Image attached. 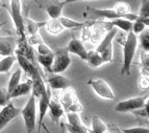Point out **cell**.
Segmentation results:
<instances>
[{
  "instance_id": "cell-15",
  "label": "cell",
  "mask_w": 149,
  "mask_h": 133,
  "mask_svg": "<svg viewBox=\"0 0 149 133\" xmlns=\"http://www.w3.org/2000/svg\"><path fill=\"white\" fill-rule=\"evenodd\" d=\"M86 62L88 63V65L90 67L92 68H97L99 67V66H101L102 64H104L101 55L99 53H97L96 50H89L88 51Z\"/></svg>"
},
{
  "instance_id": "cell-19",
  "label": "cell",
  "mask_w": 149,
  "mask_h": 133,
  "mask_svg": "<svg viewBox=\"0 0 149 133\" xmlns=\"http://www.w3.org/2000/svg\"><path fill=\"white\" fill-rule=\"evenodd\" d=\"M93 11H94V13L98 17L109 19V20H114V19H118V18H123V16L118 14L114 8H112V10H99V8H94Z\"/></svg>"
},
{
  "instance_id": "cell-20",
  "label": "cell",
  "mask_w": 149,
  "mask_h": 133,
  "mask_svg": "<svg viewBox=\"0 0 149 133\" xmlns=\"http://www.w3.org/2000/svg\"><path fill=\"white\" fill-rule=\"evenodd\" d=\"M46 22H35V21L30 20L28 18L25 19L24 18V28H25V33L29 34V35H36L39 32V28L45 25Z\"/></svg>"
},
{
  "instance_id": "cell-6",
  "label": "cell",
  "mask_w": 149,
  "mask_h": 133,
  "mask_svg": "<svg viewBox=\"0 0 149 133\" xmlns=\"http://www.w3.org/2000/svg\"><path fill=\"white\" fill-rule=\"evenodd\" d=\"M88 85H90L91 87L94 89L95 92L98 94L99 96L107 100H114L115 94L113 92L112 88L109 87V84L105 81L101 80H89L88 81Z\"/></svg>"
},
{
  "instance_id": "cell-14",
  "label": "cell",
  "mask_w": 149,
  "mask_h": 133,
  "mask_svg": "<svg viewBox=\"0 0 149 133\" xmlns=\"http://www.w3.org/2000/svg\"><path fill=\"white\" fill-rule=\"evenodd\" d=\"M76 102H78V100H77V96L75 94L74 90L71 87L66 88L63 92L62 96H61V104H62L65 110H68L70 106L76 103Z\"/></svg>"
},
{
  "instance_id": "cell-5",
  "label": "cell",
  "mask_w": 149,
  "mask_h": 133,
  "mask_svg": "<svg viewBox=\"0 0 149 133\" xmlns=\"http://www.w3.org/2000/svg\"><path fill=\"white\" fill-rule=\"evenodd\" d=\"M147 99H148V93H146L145 96H137V98H132L129 100L122 101L120 103H118L116 105V112H132L134 110H137L142 107H144V105L146 104Z\"/></svg>"
},
{
  "instance_id": "cell-23",
  "label": "cell",
  "mask_w": 149,
  "mask_h": 133,
  "mask_svg": "<svg viewBox=\"0 0 149 133\" xmlns=\"http://www.w3.org/2000/svg\"><path fill=\"white\" fill-rule=\"evenodd\" d=\"M16 59V56H8L4 57L2 60L0 61V73H8L10 72V68L13 67Z\"/></svg>"
},
{
  "instance_id": "cell-33",
  "label": "cell",
  "mask_w": 149,
  "mask_h": 133,
  "mask_svg": "<svg viewBox=\"0 0 149 133\" xmlns=\"http://www.w3.org/2000/svg\"><path fill=\"white\" fill-rule=\"evenodd\" d=\"M140 42H141V46L143 50L145 51H149V32H142L141 36H140Z\"/></svg>"
},
{
  "instance_id": "cell-7",
  "label": "cell",
  "mask_w": 149,
  "mask_h": 133,
  "mask_svg": "<svg viewBox=\"0 0 149 133\" xmlns=\"http://www.w3.org/2000/svg\"><path fill=\"white\" fill-rule=\"evenodd\" d=\"M51 89L49 86L46 87V90L39 96V125H38V133H40L41 128H42L43 120L45 118V114L48 110V105L51 100Z\"/></svg>"
},
{
  "instance_id": "cell-21",
  "label": "cell",
  "mask_w": 149,
  "mask_h": 133,
  "mask_svg": "<svg viewBox=\"0 0 149 133\" xmlns=\"http://www.w3.org/2000/svg\"><path fill=\"white\" fill-rule=\"evenodd\" d=\"M105 131H107V126L97 115L93 116L92 129H89L88 133H104Z\"/></svg>"
},
{
  "instance_id": "cell-42",
  "label": "cell",
  "mask_w": 149,
  "mask_h": 133,
  "mask_svg": "<svg viewBox=\"0 0 149 133\" xmlns=\"http://www.w3.org/2000/svg\"><path fill=\"white\" fill-rule=\"evenodd\" d=\"M3 24H4V23H0V28H1V26H2Z\"/></svg>"
},
{
  "instance_id": "cell-17",
  "label": "cell",
  "mask_w": 149,
  "mask_h": 133,
  "mask_svg": "<svg viewBox=\"0 0 149 133\" xmlns=\"http://www.w3.org/2000/svg\"><path fill=\"white\" fill-rule=\"evenodd\" d=\"M45 26H46L48 33L52 34V35H58L65 30L64 26L58 21V19H50V20L46 21Z\"/></svg>"
},
{
  "instance_id": "cell-4",
  "label": "cell",
  "mask_w": 149,
  "mask_h": 133,
  "mask_svg": "<svg viewBox=\"0 0 149 133\" xmlns=\"http://www.w3.org/2000/svg\"><path fill=\"white\" fill-rule=\"evenodd\" d=\"M71 64V58L67 48H60L54 53L53 63L51 66V73L64 72Z\"/></svg>"
},
{
  "instance_id": "cell-28",
  "label": "cell",
  "mask_w": 149,
  "mask_h": 133,
  "mask_svg": "<svg viewBox=\"0 0 149 133\" xmlns=\"http://www.w3.org/2000/svg\"><path fill=\"white\" fill-rule=\"evenodd\" d=\"M141 70L142 75H149V51L141 53Z\"/></svg>"
},
{
  "instance_id": "cell-12",
  "label": "cell",
  "mask_w": 149,
  "mask_h": 133,
  "mask_svg": "<svg viewBox=\"0 0 149 133\" xmlns=\"http://www.w3.org/2000/svg\"><path fill=\"white\" fill-rule=\"evenodd\" d=\"M31 89H32V82L30 79H28L24 83L18 84L17 87L8 94V100L19 98V96H26V94H28L31 91Z\"/></svg>"
},
{
  "instance_id": "cell-18",
  "label": "cell",
  "mask_w": 149,
  "mask_h": 133,
  "mask_svg": "<svg viewBox=\"0 0 149 133\" xmlns=\"http://www.w3.org/2000/svg\"><path fill=\"white\" fill-rule=\"evenodd\" d=\"M53 58H54V53L51 51L46 55H39L38 56V61L41 65L44 67V69L48 72H51V66L53 63Z\"/></svg>"
},
{
  "instance_id": "cell-40",
  "label": "cell",
  "mask_w": 149,
  "mask_h": 133,
  "mask_svg": "<svg viewBox=\"0 0 149 133\" xmlns=\"http://www.w3.org/2000/svg\"><path fill=\"white\" fill-rule=\"evenodd\" d=\"M109 133H122L121 132V129H119L118 127H116V126L114 125H109Z\"/></svg>"
},
{
  "instance_id": "cell-24",
  "label": "cell",
  "mask_w": 149,
  "mask_h": 133,
  "mask_svg": "<svg viewBox=\"0 0 149 133\" xmlns=\"http://www.w3.org/2000/svg\"><path fill=\"white\" fill-rule=\"evenodd\" d=\"M138 19L141 20L145 25H149V1L148 0H142L141 10Z\"/></svg>"
},
{
  "instance_id": "cell-36",
  "label": "cell",
  "mask_w": 149,
  "mask_h": 133,
  "mask_svg": "<svg viewBox=\"0 0 149 133\" xmlns=\"http://www.w3.org/2000/svg\"><path fill=\"white\" fill-rule=\"evenodd\" d=\"M122 133H149L148 127H136V128H129L121 130Z\"/></svg>"
},
{
  "instance_id": "cell-32",
  "label": "cell",
  "mask_w": 149,
  "mask_h": 133,
  "mask_svg": "<svg viewBox=\"0 0 149 133\" xmlns=\"http://www.w3.org/2000/svg\"><path fill=\"white\" fill-rule=\"evenodd\" d=\"M132 114L137 116H140V118H149V104L148 102H146V104L144 105V107H142L140 109H137V110L132 111Z\"/></svg>"
},
{
  "instance_id": "cell-38",
  "label": "cell",
  "mask_w": 149,
  "mask_h": 133,
  "mask_svg": "<svg viewBox=\"0 0 149 133\" xmlns=\"http://www.w3.org/2000/svg\"><path fill=\"white\" fill-rule=\"evenodd\" d=\"M37 48H38V53H39V55H46V53H49L52 51V50L50 49V48L45 44L44 41L39 43V44L37 45Z\"/></svg>"
},
{
  "instance_id": "cell-22",
  "label": "cell",
  "mask_w": 149,
  "mask_h": 133,
  "mask_svg": "<svg viewBox=\"0 0 149 133\" xmlns=\"http://www.w3.org/2000/svg\"><path fill=\"white\" fill-rule=\"evenodd\" d=\"M65 3L58 2L57 4H51L48 5L46 11H47L48 16L50 17V19H57L62 16V11L64 8Z\"/></svg>"
},
{
  "instance_id": "cell-13",
  "label": "cell",
  "mask_w": 149,
  "mask_h": 133,
  "mask_svg": "<svg viewBox=\"0 0 149 133\" xmlns=\"http://www.w3.org/2000/svg\"><path fill=\"white\" fill-rule=\"evenodd\" d=\"M48 109L50 111V118L51 121L53 123H58L63 115H64V107L62 106V104L57 101L50 100L49 105H48Z\"/></svg>"
},
{
  "instance_id": "cell-11",
  "label": "cell",
  "mask_w": 149,
  "mask_h": 133,
  "mask_svg": "<svg viewBox=\"0 0 149 133\" xmlns=\"http://www.w3.org/2000/svg\"><path fill=\"white\" fill-rule=\"evenodd\" d=\"M70 84L71 82L69 79L63 75H54L48 80V86L53 90H65L66 88L70 87Z\"/></svg>"
},
{
  "instance_id": "cell-29",
  "label": "cell",
  "mask_w": 149,
  "mask_h": 133,
  "mask_svg": "<svg viewBox=\"0 0 149 133\" xmlns=\"http://www.w3.org/2000/svg\"><path fill=\"white\" fill-rule=\"evenodd\" d=\"M64 128L69 133H88V130H89L85 125L73 126L70 124H65Z\"/></svg>"
},
{
  "instance_id": "cell-31",
  "label": "cell",
  "mask_w": 149,
  "mask_h": 133,
  "mask_svg": "<svg viewBox=\"0 0 149 133\" xmlns=\"http://www.w3.org/2000/svg\"><path fill=\"white\" fill-rule=\"evenodd\" d=\"M102 59H103V62L107 63V62H112L113 61V43L109 44L107 48H105L102 53H100Z\"/></svg>"
},
{
  "instance_id": "cell-34",
  "label": "cell",
  "mask_w": 149,
  "mask_h": 133,
  "mask_svg": "<svg viewBox=\"0 0 149 133\" xmlns=\"http://www.w3.org/2000/svg\"><path fill=\"white\" fill-rule=\"evenodd\" d=\"M145 27H146V25H145L144 23L142 22L141 20L137 19L136 21H134V22H132V32L134 34H136V35H138V34H141L142 32H144Z\"/></svg>"
},
{
  "instance_id": "cell-41",
  "label": "cell",
  "mask_w": 149,
  "mask_h": 133,
  "mask_svg": "<svg viewBox=\"0 0 149 133\" xmlns=\"http://www.w3.org/2000/svg\"><path fill=\"white\" fill-rule=\"evenodd\" d=\"M76 1H88V0H60V2H63V3H65V4H67V3L76 2Z\"/></svg>"
},
{
  "instance_id": "cell-26",
  "label": "cell",
  "mask_w": 149,
  "mask_h": 133,
  "mask_svg": "<svg viewBox=\"0 0 149 133\" xmlns=\"http://www.w3.org/2000/svg\"><path fill=\"white\" fill-rule=\"evenodd\" d=\"M21 73H22V69L21 68H18L15 72L13 73V75L10 77V82H8V85L6 90H8V93L10 94L14 89L18 86V84L20 83V79H21Z\"/></svg>"
},
{
  "instance_id": "cell-27",
  "label": "cell",
  "mask_w": 149,
  "mask_h": 133,
  "mask_svg": "<svg viewBox=\"0 0 149 133\" xmlns=\"http://www.w3.org/2000/svg\"><path fill=\"white\" fill-rule=\"evenodd\" d=\"M57 19H58V21L61 22V24L64 26V28H77V27H81V26L85 25V23L77 22V21L69 19V18L62 17V16H61L60 18H57Z\"/></svg>"
},
{
  "instance_id": "cell-2",
  "label": "cell",
  "mask_w": 149,
  "mask_h": 133,
  "mask_svg": "<svg viewBox=\"0 0 149 133\" xmlns=\"http://www.w3.org/2000/svg\"><path fill=\"white\" fill-rule=\"evenodd\" d=\"M21 114L24 120L26 133H32L36 129V121H37V105L33 94L30 96L24 108L21 110Z\"/></svg>"
},
{
  "instance_id": "cell-3",
  "label": "cell",
  "mask_w": 149,
  "mask_h": 133,
  "mask_svg": "<svg viewBox=\"0 0 149 133\" xmlns=\"http://www.w3.org/2000/svg\"><path fill=\"white\" fill-rule=\"evenodd\" d=\"M10 16H12L13 22L15 24L18 40L26 39L24 28V18H23L22 12H21L20 0H10Z\"/></svg>"
},
{
  "instance_id": "cell-35",
  "label": "cell",
  "mask_w": 149,
  "mask_h": 133,
  "mask_svg": "<svg viewBox=\"0 0 149 133\" xmlns=\"http://www.w3.org/2000/svg\"><path fill=\"white\" fill-rule=\"evenodd\" d=\"M8 93L6 88H0V107H4L8 104Z\"/></svg>"
},
{
  "instance_id": "cell-10",
  "label": "cell",
  "mask_w": 149,
  "mask_h": 133,
  "mask_svg": "<svg viewBox=\"0 0 149 133\" xmlns=\"http://www.w3.org/2000/svg\"><path fill=\"white\" fill-rule=\"evenodd\" d=\"M66 48H67L68 53H74V55L78 56L81 60L86 61V59H87L88 50L86 49L82 41L78 40V39H76V38H73L72 40L70 41L69 45H68Z\"/></svg>"
},
{
  "instance_id": "cell-25",
  "label": "cell",
  "mask_w": 149,
  "mask_h": 133,
  "mask_svg": "<svg viewBox=\"0 0 149 133\" xmlns=\"http://www.w3.org/2000/svg\"><path fill=\"white\" fill-rule=\"evenodd\" d=\"M109 22L112 23L114 26H116V27L121 28L123 32H126V33L132 32V21L126 20V19H124V18H118V19H114V20H111Z\"/></svg>"
},
{
  "instance_id": "cell-39",
  "label": "cell",
  "mask_w": 149,
  "mask_h": 133,
  "mask_svg": "<svg viewBox=\"0 0 149 133\" xmlns=\"http://www.w3.org/2000/svg\"><path fill=\"white\" fill-rule=\"evenodd\" d=\"M84 110V107L82 105L79 103V102H76V103L72 104V105L70 106L69 108H68L67 112H75V113H78V112H81Z\"/></svg>"
},
{
  "instance_id": "cell-16",
  "label": "cell",
  "mask_w": 149,
  "mask_h": 133,
  "mask_svg": "<svg viewBox=\"0 0 149 133\" xmlns=\"http://www.w3.org/2000/svg\"><path fill=\"white\" fill-rule=\"evenodd\" d=\"M116 34H117V27H116V26H113L111 30H107V35H105V37L103 38V40L100 42V44L98 45V47L95 49L97 53H102V51H103V50H104L105 48L109 45V44H112L115 36H116Z\"/></svg>"
},
{
  "instance_id": "cell-9",
  "label": "cell",
  "mask_w": 149,
  "mask_h": 133,
  "mask_svg": "<svg viewBox=\"0 0 149 133\" xmlns=\"http://www.w3.org/2000/svg\"><path fill=\"white\" fill-rule=\"evenodd\" d=\"M16 44H17V40L15 37L0 38V56L2 57L14 56Z\"/></svg>"
},
{
  "instance_id": "cell-37",
  "label": "cell",
  "mask_w": 149,
  "mask_h": 133,
  "mask_svg": "<svg viewBox=\"0 0 149 133\" xmlns=\"http://www.w3.org/2000/svg\"><path fill=\"white\" fill-rule=\"evenodd\" d=\"M149 86V77L148 75H141L139 79V87L142 90L148 89Z\"/></svg>"
},
{
  "instance_id": "cell-1",
  "label": "cell",
  "mask_w": 149,
  "mask_h": 133,
  "mask_svg": "<svg viewBox=\"0 0 149 133\" xmlns=\"http://www.w3.org/2000/svg\"><path fill=\"white\" fill-rule=\"evenodd\" d=\"M138 46V37L132 32H129L127 37L123 42V66L121 68L120 75H130V66L136 55Z\"/></svg>"
},
{
  "instance_id": "cell-30",
  "label": "cell",
  "mask_w": 149,
  "mask_h": 133,
  "mask_svg": "<svg viewBox=\"0 0 149 133\" xmlns=\"http://www.w3.org/2000/svg\"><path fill=\"white\" fill-rule=\"evenodd\" d=\"M67 118H68V124L73 126H80L84 125L80 121V118L78 115V113L75 112H67Z\"/></svg>"
},
{
  "instance_id": "cell-8",
  "label": "cell",
  "mask_w": 149,
  "mask_h": 133,
  "mask_svg": "<svg viewBox=\"0 0 149 133\" xmlns=\"http://www.w3.org/2000/svg\"><path fill=\"white\" fill-rule=\"evenodd\" d=\"M19 114H21V110L16 108L13 103L4 106L2 110L0 111V131Z\"/></svg>"
}]
</instances>
